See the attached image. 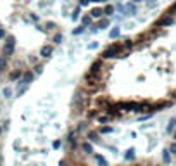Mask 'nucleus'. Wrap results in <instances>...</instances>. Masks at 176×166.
I'll use <instances>...</instances> for the list:
<instances>
[{"label":"nucleus","instance_id":"45","mask_svg":"<svg viewBox=\"0 0 176 166\" xmlns=\"http://www.w3.org/2000/svg\"><path fill=\"white\" fill-rule=\"evenodd\" d=\"M0 38H5V30H2V28H0Z\"/></svg>","mask_w":176,"mask_h":166},{"label":"nucleus","instance_id":"34","mask_svg":"<svg viewBox=\"0 0 176 166\" xmlns=\"http://www.w3.org/2000/svg\"><path fill=\"white\" fill-rule=\"evenodd\" d=\"M53 42L60 43V42H62V35H60V33H55V35H53Z\"/></svg>","mask_w":176,"mask_h":166},{"label":"nucleus","instance_id":"7","mask_svg":"<svg viewBox=\"0 0 176 166\" xmlns=\"http://www.w3.org/2000/svg\"><path fill=\"white\" fill-rule=\"evenodd\" d=\"M136 104H138V102H135V101L117 102L119 109H121V111H126V113H135V109H136Z\"/></svg>","mask_w":176,"mask_h":166},{"label":"nucleus","instance_id":"3","mask_svg":"<svg viewBox=\"0 0 176 166\" xmlns=\"http://www.w3.org/2000/svg\"><path fill=\"white\" fill-rule=\"evenodd\" d=\"M14 48H16V38L9 35L5 37V45H4V55L5 57H11L12 54H14Z\"/></svg>","mask_w":176,"mask_h":166},{"label":"nucleus","instance_id":"21","mask_svg":"<svg viewBox=\"0 0 176 166\" xmlns=\"http://www.w3.org/2000/svg\"><path fill=\"white\" fill-rule=\"evenodd\" d=\"M119 33H121L119 26H114L111 31H109V38H117V37H119Z\"/></svg>","mask_w":176,"mask_h":166},{"label":"nucleus","instance_id":"40","mask_svg":"<svg viewBox=\"0 0 176 166\" xmlns=\"http://www.w3.org/2000/svg\"><path fill=\"white\" fill-rule=\"evenodd\" d=\"M42 71H43V66H40V64H38L36 68H35V73H36V75H40Z\"/></svg>","mask_w":176,"mask_h":166},{"label":"nucleus","instance_id":"26","mask_svg":"<svg viewBox=\"0 0 176 166\" xmlns=\"http://www.w3.org/2000/svg\"><path fill=\"white\" fill-rule=\"evenodd\" d=\"M174 130H176V118H171V119H169V125H167V132H169V133H173Z\"/></svg>","mask_w":176,"mask_h":166},{"label":"nucleus","instance_id":"36","mask_svg":"<svg viewBox=\"0 0 176 166\" xmlns=\"http://www.w3.org/2000/svg\"><path fill=\"white\" fill-rule=\"evenodd\" d=\"M97 116H98V111H97V109H95V111H90V113H88V118H90V119L97 118Z\"/></svg>","mask_w":176,"mask_h":166},{"label":"nucleus","instance_id":"25","mask_svg":"<svg viewBox=\"0 0 176 166\" xmlns=\"http://www.w3.org/2000/svg\"><path fill=\"white\" fill-rule=\"evenodd\" d=\"M162 161H164L166 164H169V163H171V152H169V149L162 150Z\"/></svg>","mask_w":176,"mask_h":166},{"label":"nucleus","instance_id":"2","mask_svg":"<svg viewBox=\"0 0 176 166\" xmlns=\"http://www.w3.org/2000/svg\"><path fill=\"white\" fill-rule=\"evenodd\" d=\"M123 52H126L123 48V43H111V45L102 52V59L104 61L105 59H117Z\"/></svg>","mask_w":176,"mask_h":166},{"label":"nucleus","instance_id":"9","mask_svg":"<svg viewBox=\"0 0 176 166\" xmlns=\"http://www.w3.org/2000/svg\"><path fill=\"white\" fill-rule=\"evenodd\" d=\"M102 69H104V59H97L95 62H91L90 73H93V75H100Z\"/></svg>","mask_w":176,"mask_h":166},{"label":"nucleus","instance_id":"1","mask_svg":"<svg viewBox=\"0 0 176 166\" xmlns=\"http://www.w3.org/2000/svg\"><path fill=\"white\" fill-rule=\"evenodd\" d=\"M85 87H86V90L90 92V94L100 90L102 87H104V85H102V80H100V75L88 73V75L85 76Z\"/></svg>","mask_w":176,"mask_h":166},{"label":"nucleus","instance_id":"37","mask_svg":"<svg viewBox=\"0 0 176 166\" xmlns=\"http://www.w3.org/2000/svg\"><path fill=\"white\" fill-rule=\"evenodd\" d=\"M169 152L171 154H176V142H173V144L169 145Z\"/></svg>","mask_w":176,"mask_h":166},{"label":"nucleus","instance_id":"43","mask_svg":"<svg viewBox=\"0 0 176 166\" xmlns=\"http://www.w3.org/2000/svg\"><path fill=\"white\" fill-rule=\"evenodd\" d=\"M97 45H98V43H90V45H88V48H90V50H93V48H97Z\"/></svg>","mask_w":176,"mask_h":166},{"label":"nucleus","instance_id":"29","mask_svg":"<svg viewBox=\"0 0 176 166\" xmlns=\"http://www.w3.org/2000/svg\"><path fill=\"white\" fill-rule=\"evenodd\" d=\"M166 14H167V16H174V14H176V2L167 9V11H166Z\"/></svg>","mask_w":176,"mask_h":166},{"label":"nucleus","instance_id":"27","mask_svg":"<svg viewBox=\"0 0 176 166\" xmlns=\"http://www.w3.org/2000/svg\"><path fill=\"white\" fill-rule=\"evenodd\" d=\"M95 161L98 166H107V161L104 159V156H100V154H95Z\"/></svg>","mask_w":176,"mask_h":166},{"label":"nucleus","instance_id":"39","mask_svg":"<svg viewBox=\"0 0 176 166\" xmlns=\"http://www.w3.org/2000/svg\"><path fill=\"white\" fill-rule=\"evenodd\" d=\"M90 4V0H80V7H86Z\"/></svg>","mask_w":176,"mask_h":166},{"label":"nucleus","instance_id":"17","mask_svg":"<svg viewBox=\"0 0 176 166\" xmlns=\"http://www.w3.org/2000/svg\"><path fill=\"white\" fill-rule=\"evenodd\" d=\"M21 76H22V71H21V69H14L11 75H9V80H12V81H14V80H19Z\"/></svg>","mask_w":176,"mask_h":166},{"label":"nucleus","instance_id":"13","mask_svg":"<svg viewBox=\"0 0 176 166\" xmlns=\"http://www.w3.org/2000/svg\"><path fill=\"white\" fill-rule=\"evenodd\" d=\"M90 16L95 17V19H100V17L104 16V9H102V7H95V9H91Z\"/></svg>","mask_w":176,"mask_h":166},{"label":"nucleus","instance_id":"28","mask_svg":"<svg viewBox=\"0 0 176 166\" xmlns=\"http://www.w3.org/2000/svg\"><path fill=\"white\" fill-rule=\"evenodd\" d=\"M114 11H116V7H114V5H107V7H104V14H105V16H109V17H111L112 14H114Z\"/></svg>","mask_w":176,"mask_h":166},{"label":"nucleus","instance_id":"18","mask_svg":"<svg viewBox=\"0 0 176 166\" xmlns=\"http://www.w3.org/2000/svg\"><path fill=\"white\" fill-rule=\"evenodd\" d=\"M67 142H69L71 149H74V147H76V132H71V133H69V137H67Z\"/></svg>","mask_w":176,"mask_h":166},{"label":"nucleus","instance_id":"20","mask_svg":"<svg viewBox=\"0 0 176 166\" xmlns=\"http://www.w3.org/2000/svg\"><path fill=\"white\" fill-rule=\"evenodd\" d=\"M91 19H93V17H91L90 14H86V16L81 17V24H83V26H91Z\"/></svg>","mask_w":176,"mask_h":166},{"label":"nucleus","instance_id":"10","mask_svg":"<svg viewBox=\"0 0 176 166\" xmlns=\"http://www.w3.org/2000/svg\"><path fill=\"white\" fill-rule=\"evenodd\" d=\"M124 14H126V16H133V14H136V4H135V2L126 4V5H124Z\"/></svg>","mask_w":176,"mask_h":166},{"label":"nucleus","instance_id":"42","mask_svg":"<svg viewBox=\"0 0 176 166\" xmlns=\"http://www.w3.org/2000/svg\"><path fill=\"white\" fill-rule=\"evenodd\" d=\"M155 5V0H147V7H154Z\"/></svg>","mask_w":176,"mask_h":166},{"label":"nucleus","instance_id":"47","mask_svg":"<svg viewBox=\"0 0 176 166\" xmlns=\"http://www.w3.org/2000/svg\"><path fill=\"white\" fill-rule=\"evenodd\" d=\"M131 2H135V4H138V2H140V0H131Z\"/></svg>","mask_w":176,"mask_h":166},{"label":"nucleus","instance_id":"44","mask_svg":"<svg viewBox=\"0 0 176 166\" xmlns=\"http://www.w3.org/2000/svg\"><path fill=\"white\" fill-rule=\"evenodd\" d=\"M59 147H60V142H59V140H55V142H53V149H59Z\"/></svg>","mask_w":176,"mask_h":166},{"label":"nucleus","instance_id":"48","mask_svg":"<svg viewBox=\"0 0 176 166\" xmlns=\"http://www.w3.org/2000/svg\"><path fill=\"white\" fill-rule=\"evenodd\" d=\"M173 135H174V139H176V130H174V132H173Z\"/></svg>","mask_w":176,"mask_h":166},{"label":"nucleus","instance_id":"4","mask_svg":"<svg viewBox=\"0 0 176 166\" xmlns=\"http://www.w3.org/2000/svg\"><path fill=\"white\" fill-rule=\"evenodd\" d=\"M174 16H167V14H162V16L154 23L155 28H166V26H173L174 24Z\"/></svg>","mask_w":176,"mask_h":166},{"label":"nucleus","instance_id":"32","mask_svg":"<svg viewBox=\"0 0 176 166\" xmlns=\"http://www.w3.org/2000/svg\"><path fill=\"white\" fill-rule=\"evenodd\" d=\"M112 132V126H100V130H98V133H111Z\"/></svg>","mask_w":176,"mask_h":166},{"label":"nucleus","instance_id":"23","mask_svg":"<svg viewBox=\"0 0 176 166\" xmlns=\"http://www.w3.org/2000/svg\"><path fill=\"white\" fill-rule=\"evenodd\" d=\"M167 106H169V102H162V101L157 102V104H154V113H155V111H160V109H164V107H167Z\"/></svg>","mask_w":176,"mask_h":166},{"label":"nucleus","instance_id":"46","mask_svg":"<svg viewBox=\"0 0 176 166\" xmlns=\"http://www.w3.org/2000/svg\"><path fill=\"white\" fill-rule=\"evenodd\" d=\"M90 2H107V0H90Z\"/></svg>","mask_w":176,"mask_h":166},{"label":"nucleus","instance_id":"14","mask_svg":"<svg viewBox=\"0 0 176 166\" xmlns=\"http://www.w3.org/2000/svg\"><path fill=\"white\" fill-rule=\"evenodd\" d=\"M112 119V116L109 113H105V114H98V116H97V121H98V123H107V121H111Z\"/></svg>","mask_w":176,"mask_h":166},{"label":"nucleus","instance_id":"49","mask_svg":"<svg viewBox=\"0 0 176 166\" xmlns=\"http://www.w3.org/2000/svg\"><path fill=\"white\" fill-rule=\"evenodd\" d=\"M0 133H2V128H0Z\"/></svg>","mask_w":176,"mask_h":166},{"label":"nucleus","instance_id":"24","mask_svg":"<svg viewBox=\"0 0 176 166\" xmlns=\"http://www.w3.org/2000/svg\"><path fill=\"white\" fill-rule=\"evenodd\" d=\"M88 139H90L91 142L100 144V139H98V133H97V132H88Z\"/></svg>","mask_w":176,"mask_h":166},{"label":"nucleus","instance_id":"8","mask_svg":"<svg viewBox=\"0 0 176 166\" xmlns=\"http://www.w3.org/2000/svg\"><path fill=\"white\" fill-rule=\"evenodd\" d=\"M114 102L111 101V97H97L95 99V106L97 107H102V109H105V107L112 106Z\"/></svg>","mask_w":176,"mask_h":166},{"label":"nucleus","instance_id":"19","mask_svg":"<svg viewBox=\"0 0 176 166\" xmlns=\"http://www.w3.org/2000/svg\"><path fill=\"white\" fill-rule=\"evenodd\" d=\"M109 26V19H105V17H100L98 19V23H97V28L98 30H104V28H107Z\"/></svg>","mask_w":176,"mask_h":166},{"label":"nucleus","instance_id":"41","mask_svg":"<svg viewBox=\"0 0 176 166\" xmlns=\"http://www.w3.org/2000/svg\"><path fill=\"white\" fill-rule=\"evenodd\" d=\"M116 9H117L119 12H123V14H124V5H123V4H117V7H116Z\"/></svg>","mask_w":176,"mask_h":166},{"label":"nucleus","instance_id":"38","mask_svg":"<svg viewBox=\"0 0 176 166\" xmlns=\"http://www.w3.org/2000/svg\"><path fill=\"white\" fill-rule=\"evenodd\" d=\"M4 95H5V97H11V95H12V90H11V88H4Z\"/></svg>","mask_w":176,"mask_h":166},{"label":"nucleus","instance_id":"22","mask_svg":"<svg viewBox=\"0 0 176 166\" xmlns=\"http://www.w3.org/2000/svg\"><path fill=\"white\" fill-rule=\"evenodd\" d=\"M124 159L126 161H133L135 159V149H128L124 152Z\"/></svg>","mask_w":176,"mask_h":166},{"label":"nucleus","instance_id":"30","mask_svg":"<svg viewBox=\"0 0 176 166\" xmlns=\"http://www.w3.org/2000/svg\"><path fill=\"white\" fill-rule=\"evenodd\" d=\"M5 66H7V57L5 55H2V57H0V71L5 69Z\"/></svg>","mask_w":176,"mask_h":166},{"label":"nucleus","instance_id":"16","mask_svg":"<svg viewBox=\"0 0 176 166\" xmlns=\"http://www.w3.org/2000/svg\"><path fill=\"white\" fill-rule=\"evenodd\" d=\"M33 78H35V75H33L31 71H26V73H22V81H24V83H31Z\"/></svg>","mask_w":176,"mask_h":166},{"label":"nucleus","instance_id":"33","mask_svg":"<svg viewBox=\"0 0 176 166\" xmlns=\"http://www.w3.org/2000/svg\"><path fill=\"white\" fill-rule=\"evenodd\" d=\"M85 31V26H83V24H81V26H78L74 30V31H73V35H76V37H78V35H81V33Z\"/></svg>","mask_w":176,"mask_h":166},{"label":"nucleus","instance_id":"6","mask_svg":"<svg viewBox=\"0 0 176 166\" xmlns=\"http://www.w3.org/2000/svg\"><path fill=\"white\" fill-rule=\"evenodd\" d=\"M85 102H86L85 95H83V94H80V92H76L74 101H73V107H74V111H76V113L83 109V106H85Z\"/></svg>","mask_w":176,"mask_h":166},{"label":"nucleus","instance_id":"11","mask_svg":"<svg viewBox=\"0 0 176 166\" xmlns=\"http://www.w3.org/2000/svg\"><path fill=\"white\" fill-rule=\"evenodd\" d=\"M135 45H136V42H133V40H129V38H126L123 42V48L126 50V52H131L135 48Z\"/></svg>","mask_w":176,"mask_h":166},{"label":"nucleus","instance_id":"5","mask_svg":"<svg viewBox=\"0 0 176 166\" xmlns=\"http://www.w3.org/2000/svg\"><path fill=\"white\" fill-rule=\"evenodd\" d=\"M135 113H154V104H150L149 101H142L136 104Z\"/></svg>","mask_w":176,"mask_h":166},{"label":"nucleus","instance_id":"15","mask_svg":"<svg viewBox=\"0 0 176 166\" xmlns=\"http://www.w3.org/2000/svg\"><path fill=\"white\" fill-rule=\"evenodd\" d=\"M81 150H83L85 154H91V152H93V147H91L90 142H81Z\"/></svg>","mask_w":176,"mask_h":166},{"label":"nucleus","instance_id":"12","mask_svg":"<svg viewBox=\"0 0 176 166\" xmlns=\"http://www.w3.org/2000/svg\"><path fill=\"white\" fill-rule=\"evenodd\" d=\"M52 52H53V48L50 47V45H43L42 50H40V55H42V57H50Z\"/></svg>","mask_w":176,"mask_h":166},{"label":"nucleus","instance_id":"35","mask_svg":"<svg viewBox=\"0 0 176 166\" xmlns=\"http://www.w3.org/2000/svg\"><path fill=\"white\" fill-rule=\"evenodd\" d=\"M53 28H55V23H52V21H48L47 24H45V30H47V31H50V30H53Z\"/></svg>","mask_w":176,"mask_h":166},{"label":"nucleus","instance_id":"31","mask_svg":"<svg viewBox=\"0 0 176 166\" xmlns=\"http://www.w3.org/2000/svg\"><path fill=\"white\" fill-rule=\"evenodd\" d=\"M78 17H80V7H76L74 11H73V14H71V19H73V21H78Z\"/></svg>","mask_w":176,"mask_h":166}]
</instances>
